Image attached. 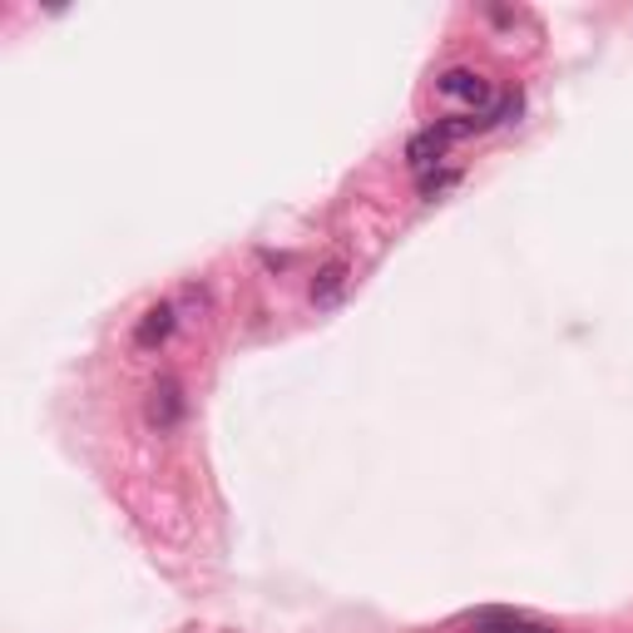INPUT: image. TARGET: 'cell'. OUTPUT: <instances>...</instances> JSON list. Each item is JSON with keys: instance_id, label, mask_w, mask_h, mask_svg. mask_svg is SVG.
Returning <instances> with one entry per match:
<instances>
[{"instance_id": "cell-1", "label": "cell", "mask_w": 633, "mask_h": 633, "mask_svg": "<svg viewBox=\"0 0 633 633\" xmlns=\"http://www.w3.org/2000/svg\"><path fill=\"white\" fill-rule=\"evenodd\" d=\"M173 322H179V308L173 302H154L144 316H139V326H135V346H144V352H154V346L169 342V332H173Z\"/></svg>"}, {"instance_id": "cell-3", "label": "cell", "mask_w": 633, "mask_h": 633, "mask_svg": "<svg viewBox=\"0 0 633 633\" xmlns=\"http://www.w3.org/2000/svg\"><path fill=\"white\" fill-rule=\"evenodd\" d=\"M446 149H451L446 129H441V125H431V129H421V135H416L411 144H406V163H411V169H421V173H431V163L441 159Z\"/></svg>"}, {"instance_id": "cell-7", "label": "cell", "mask_w": 633, "mask_h": 633, "mask_svg": "<svg viewBox=\"0 0 633 633\" xmlns=\"http://www.w3.org/2000/svg\"><path fill=\"white\" fill-rule=\"evenodd\" d=\"M455 183V173L446 169V173H421V199H436V193H446Z\"/></svg>"}, {"instance_id": "cell-6", "label": "cell", "mask_w": 633, "mask_h": 633, "mask_svg": "<svg viewBox=\"0 0 633 633\" xmlns=\"http://www.w3.org/2000/svg\"><path fill=\"white\" fill-rule=\"evenodd\" d=\"M342 288H346V262H326L312 278V302L316 308H332V302L342 298Z\"/></svg>"}, {"instance_id": "cell-5", "label": "cell", "mask_w": 633, "mask_h": 633, "mask_svg": "<svg viewBox=\"0 0 633 633\" xmlns=\"http://www.w3.org/2000/svg\"><path fill=\"white\" fill-rule=\"evenodd\" d=\"M441 95H451V99H490V85L475 75V69H446L441 75Z\"/></svg>"}, {"instance_id": "cell-2", "label": "cell", "mask_w": 633, "mask_h": 633, "mask_svg": "<svg viewBox=\"0 0 633 633\" xmlns=\"http://www.w3.org/2000/svg\"><path fill=\"white\" fill-rule=\"evenodd\" d=\"M179 416H183V391H179V382H173V376H163L154 391H149V421H154L159 431H173V426H179Z\"/></svg>"}, {"instance_id": "cell-4", "label": "cell", "mask_w": 633, "mask_h": 633, "mask_svg": "<svg viewBox=\"0 0 633 633\" xmlns=\"http://www.w3.org/2000/svg\"><path fill=\"white\" fill-rule=\"evenodd\" d=\"M475 633H555V629L535 624L525 614H509V609H485V614H475Z\"/></svg>"}]
</instances>
